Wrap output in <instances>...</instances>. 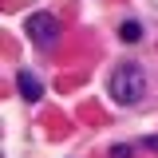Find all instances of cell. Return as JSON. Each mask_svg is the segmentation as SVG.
Returning <instances> with one entry per match:
<instances>
[{
    "label": "cell",
    "instance_id": "obj_1",
    "mask_svg": "<svg viewBox=\"0 0 158 158\" xmlns=\"http://www.w3.org/2000/svg\"><path fill=\"white\" fill-rule=\"evenodd\" d=\"M107 91H111L115 103L135 107L138 99L146 95V75H142V67H138V63H118L115 71H111V79H107Z\"/></svg>",
    "mask_w": 158,
    "mask_h": 158
},
{
    "label": "cell",
    "instance_id": "obj_2",
    "mask_svg": "<svg viewBox=\"0 0 158 158\" xmlns=\"http://www.w3.org/2000/svg\"><path fill=\"white\" fill-rule=\"evenodd\" d=\"M24 28H28L32 44H36V48H44V52L59 44V20H56V16H48V12H32Z\"/></svg>",
    "mask_w": 158,
    "mask_h": 158
},
{
    "label": "cell",
    "instance_id": "obj_3",
    "mask_svg": "<svg viewBox=\"0 0 158 158\" xmlns=\"http://www.w3.org/2000/svg\"><path fill=\"white\" fill-rule=\"evenodd\" d=\"M16 83H20V95L28 99V103H36V99L44 95V87H40V79L32 75V71H16Z\"/></svg>",
    "mask_w": 158,
    "mask_h": 158
},
{
    "label": "cell",
    "instance_id": "obj_4",
    "mask_svg": "<svg viewBox=\"0 0 158 158\" xmlns=\"http://www.w3.org/2000/svg\"><path fill=\"white\" fill-rule=\"evenodd\" d=\"M118 36L127 40V44H138V40H142V28H138L135 20H127V24H123V28H118Z\"/></svg>",
    "mask_w": 158,
    "mask_h": 158
},
{
    "label": "cell",
    "instance_id": "obj_5",
    "mask_svg": "<svg viewBox=\"0 0 158 158\" xmlns=\"http://www.w3.org/2000/svg\"><path fill=\"white\" fill-rule=\"evenodd\" d=\"M131 154V146H111V158H127Z\"/></svg>",
    "mask_w": 158,
    "mask_h": 158
},
{
    "label": "cell",
    "instance_id": "obj_6",
    "mask_svg": "<svg viewBox=\"0 0 158 158\" xmlns=\"http://www.w3.org/2000/svg\"><path fill=\"white\" fill-rule=\"evenodd\" d=\"M142 146H146V150H154V154H158V138H142Z\"/></svg>",
    "mask_w": 158,
    "mask_h": 158
}]
</instances>
